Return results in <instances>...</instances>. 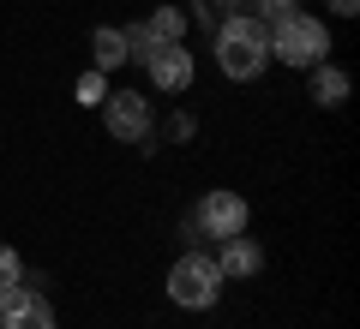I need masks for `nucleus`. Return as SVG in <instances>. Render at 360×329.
I'll use <instances>...</instances> for the list:
<instances>
[{
	"label": "nucleus",
	"instance_id": "f257e3e1",
	"mask_svg": "<svg viewBox=\"0 0 360 329\" xmlns=\"http://www.w3.org/2000/svg\"><path fill=\"white\" fill-rule=\"evenodd\" d=\"M210 60H217L222 78L252 84V78H264V66H270V30L258 25L252 13L217 18V30H210Z\"/></svg>",
	"mask_w": 360,
	"mask_h": 329
},
{
	"label": "nucleus",
	"instance_id": "f03ea898",
	"mask_svg": "<svg viewBox=\"0 0 360 329\" xmlns=\"http://www.w3.org/2000/svg\"><path fill=\"white\" fill-rule=\"evenodd\" d=\"M270 60L276 66H295V72H307V66L330 60V25H324L319 13H307V6H295V13L270 18Z\"/></svg>",
	"mask_w": 360,
	"mask_h": 329
},
{
	"label": "nucleus",
	"instance_id": "7ed1b4c3",
	"mask_svg": "<svg viewBox=\"0 0 360 329\" xmlns=\"http://www.w3.org/2000/svg\"><path fill=\"white\" fill-rule=\"evenodd\" d=\"M222 269H217V257L205 252V246H186V252L168 264V281H162V293H168V305H180V311H210V305L222 300Z\"/></svg>",
	"mask_w": 360,
	"mask_h": 329
},
{
	"label": "nucleus",
	"instance_id": "20e7f679",
	"mask_svg": "<svg viewBox=\"0 0 360 329\" xmlns=\"http://www.w3.org/2000/svg\"><path fill=\"white\" fill-rule=\"evenodd\" d=\"M246 222H252V203L240 198V192L217 186L205 192V198L193 203V215H186V240H234V234H246Z\"/></svg>",
	"mask_w": 360,
	"mask_h": 329
},
{
	"label": "nucleus",
	"instance_id": "39448f33",
	"mask_svg": "<svg viewBox=\"0 0 360 329\" xmlns=\"http://www.w3.org/2000/svg\"><path fill=\"white\" fill-rule=\"evenodd\" d=\"M103 126L115 144H144L156 138V102L144 90H108L103 96Z\"/></svg>",
	"mask_w": 360,
	"mask_h": 329
},
{
	"label": "nucleus",
	"instance_id": "423d86ee",
	"mask_svg": "<svg viewBox=\"0 0 360 329\" xmlns=\"http://www.w3.org/2000/svg\"><path fill=\"white\" fill-rule=\"evenodd\" d=\"M139 66H144V78H150L156 96H186V90H193V78H198V54L186 48V42H168V48L144 54Z\"/></svg>",
	"mask_w": 360,
	"mask_h": 329
},
{
	"label": "nucleus",
	"instance_id": "0eeeda50",
	"mask_svg": "<svg viewBox=\"0 0 360 329\" xmlns=\"http://www.w3.org/2000/svg\"><path fill=\"white\" fill-rule=\"evenodd\" d=\"M0 329H60V317H54L49 293L42 288H6L0 293Z\"/></svg>",
	"mask_w": 360,
	"mask_h": 329
},
{
	"label": "nucleus",
	"instance_id": "6e6552de",
	"mask_svg": "<svg viewBox=\"0 0 360 329\" xmlns=\"http://www.w3.org/2000/svg\"><path fill=\"white\" fill-rule=\"evenodd\" d=\"M217 269H222V281H252V276H264V246L258 240H246V234H234V240H217Z\"/></svg>",
	"mask_w": 360,
	"mask_h": 329
},
{
	"label": "nucleus",
	"instance_id": "1a4fd4ad",
	"mask_svg": "<svg viewBox=\"0 0 360 329\" xmlns=\"http://www.w3.org/2000/svg\"><path fill=\"white\" fill-rule=\"evenodd\" d=\"M307 72H312L307 96L319 102L324 114H336V108H342V102L354 96V78H348V72H342V66H336V60H319V66H307Z\"/></svg>",
	"mask_w": 360,
	"mask_h": 329
},
{
	"label": "nucleus",
	"instance_id": "9d476101",
	"mask_svg": "<svg viewBox=\"0 0 360 329\" xmlns=\"http://www.w3.org/2000/svg\"><path fill=\"white\" fill-rule=\"evenodd\" d=\"M127 60L132 54H127V30L120 25H96L90 30V66H96V72H120Z\"/></svg>",
	"mask_w": 360,
	"mask_h": 329
},
{
	"label": "nucleus",
	"instance_id": "9b49d317",
	"mask_svg": "<svg viewBox=\"0 0 360 329\" xmlns=\"http://www.w3.org/2000/svg\"><path fill=\"white\" fill-rule=\"evenodd\" d=\"M144 25H150V36L162 42V48H168V42H186V30H193V18L180 13V6H168V0H162V6H156V13L144 18Z\"/></svg>",
	"mask_w": 360,
	"mask_h": 329
},
{
	"label": "nucleus",
	"instance_id": "f8f14e48",
	"mask_svg": "<svg viewBox=\"0 0 360 329\" xmlns=\"http://www.w3.org/2000/svg\"><path fill=\"white\" fill-rule=\"evenodd\" d=\"M103 96H108V72L84 66V72H78V84H72V102H78V108H103Z\"/></svg>",
	"mask_w": 360,
	"mask_h": 329
},
{
	"label": "nucleus",
	"instance_id": "ddd939ff",
	"mask_svg": "<svg viewBox=\"0 0 360 329\" xmlns=\"http://www.w3.org/2000/svg\"><path fill=\"white\" fill-rule=\"evenodd\" d=\"M18 281H25V257H18V246H6V240H0V293H6V288H18Z\"/></svg>",
	"mask_w": 360,
	"mask_h": 329
},
{
	"label": "nucleus",
	"instance_id": "4468645a",
	"mask_svg": "<svg viewBox=\"0 0 360 329\" xmlns=\"http://www.w3.org/2000/svg\"><path fill=\"white\" fill-rule=\"evenodd\" d=\"M120 30H127V54H132V60H144V54L162 48V42L150 36V25H144V18H139V25H120Z\"/></svg>",
	"mask_w": 360,
	"mask_h": 329
},
{
	"label": "nucleus",
	"instance_id": "2eb2a0df",
	"mask_svg": "<svg viewBox=\"0 0 360 329\" xmlns=\"http://www.w3.org/2000/svg\"><path fill=\"white\" fill-rule=\"evenodd\" d=\"M300 0H246V13L258 18V25H270V18H283V13H295Z\"/></svg>",
	"mask_w": 360,
	"mask_h": 329
},
{
	"label": "nucleus",
	"instance_id": "dca6fc26",
	"mask_svg": "<svg viewBox=\"0 0 360 329\" xmlns=\"http://www.w3.org/2000/svg\"><path fill=\"white\" fill-rule=\"evenodd\" d=\"M162 132H168L174 144H186V138L198 132V120H193V114H168V126H162Z\"/></svg>",
	"mask_w": 360,
	"mask_h": 329
},
{
	"label": "nucleus",
	"instance_id": "f3484780",
	"mask_svg": "<svg viewBox=\"0 0 360 329\" xmlns=\"http://www.w3.org/2000/svg\"><path fill=\"white\" fill-rule=\"evenodd\" d=\"M324 13H330V18H354L360 0H324Z\"/></svg>",
	"mask_w": 360,
	"mask_h": 329
},
{
	"label": "nucleus",
	"instance_id": "a211bd4d",
	"mask_svg": "<svg viewBox=\"0 0 360 329\" xmlns=\"http://www.w3.org/2000/svg\"><path fill=\"white\" fill-rule=\"evenodd\" d=\"M210 13H217V18H234V13H246V0H210Z\"/></svg>",
	"mask_w": 360,
	"mask_h": 329
}]
</instances>
